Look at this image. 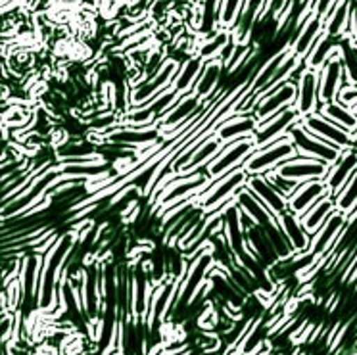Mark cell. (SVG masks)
Wrapping results in <instances>:
<instances>
[{
  "label": "cell",
  "instance_id": "1",
  "mask_svg": "<svg viewBox=\"0 0 357 355\" xmlns=\"http://www.w3.org/2000/svg\"><path fill=\"white\" fill-rule=\"evenodd\" d=\"M296 156H298V150H296L292 139L287 135V137H280L279 140H275L267 146L257 148L256 152L244 162L242 167L248 171V175H265V173L275 171Z\"/></svg>",
  "mask_w": 357,
  "mask_h": 355
},
{
  "label": "cell",
  "instance_id": "2",
  "mask_svg": "<svg viewBox=\"0 0 357 355\" xmlns=\"http://www.w3.org/2000/svg\"><path fill=\"white\" fill-rule=\"evenodd\" d=\"M288 137L294 142L296 150H298V156L313 158V160L325 162L328 163V165H334V163L338 162V158H340L342 152H344L340 148L328 144V142H325L323 139H319L317 135H313L311 131H307L300 121L290 127Z\"/></svg>",
  "mask_w": 357,
  "mask_h": 355
},
{
  "label": "cell",
  "instance_id": "3",
  "mask_svg": "<svg viewBox=\"0 0 357 355\" xmlns=\"http://www.w3.org/2000/svg\"><path fill=\"white\" fill-rule=\"evenodd\" d=\"M348 227V216H346L344 211H340V209H336L333 216L326 219V223L311 236V254L317 255L319 259H321V257H326V259H328V257L333 255L334 250L338 248L342 239L346 236Z\"/></svg>",
  "mask_w": 357,
  "mask_h": 355
},
{
  "label": "cell",
  "instance_id": "4",
  "mask_svg": "<svg viewBox=\"0 0 357 355\" xmlns=\"http://www.w3.org/2000/svg\"><path fill=\"white\" fill-rule=\"evenodd\" d=\"M256 150L257 144L256 140H254V135H252V137H246V139L229 142V144H225V148L219 152L218 158L206 165V171H208V175L211 177V181L218 177H223L229 171H233L236 169V167L244 165V162H246Z\"/></svg>",
  "mask_w": 357,
  "mask_h": 355
},
{
  "label": "cell",
  "instance_id": "5",
  "mask_svg": "<svg viewBox=\"0 0 357 355\" xmlns=\"http://www.w3.org/2000/svg\"><path fill=\"white\" fill-rule=\"evenodd\" d=\"M181 63L175 62L173 58H165L163 66L158 70L155 75L146 79L144 83L132 86L131 89V108H139L144 106L146 102L154 100L158 94H162L163 91H167L173 81L177 77V71Z\"/></svg>",
  "mask_w": 357,
  "mask_h": 355
},
{
  "label": "cell",
  "instance_id": "6",
  "mask_svg": "<svg viewBox=\"0 0 357 355\" xmlns=\"http://www.w3.org/2000/svg\"><path fill=\"white\" fill-rule=\"evenodd\" d=\"M296 100H298V79H290L287 83L277 86L273 93L265 94L257 100L254 116L259 119V125H261L269 121L271 117L279 116L280 112L294 108Z\"/></svg>",
  "mask_w": 357,
  "mask_h": 355
},
{
  "label": "cell",
  "instance_id": "7",
  "mask_svg": "<svg viewBox=\"0 0 357 355\" xmlns=\"http://www.w3.org/2000/svg\"><path fill=\"white\" fill-rule=\"evenodd\" d=\"M300 123L311 131L313 135H317L319 139H323L328 144L340 148V150H348V148L356 146V137L348 133L346 129H342L336 123H333L331 119H326L321 112H313L310 116H303L300 119Z\"/></svg>",
  "mask_w": 357,
  "mask_h": 355
},
{
  "label": "cell",
  "instance_id": "8",
  "mask_svg": "<svg viewBox=\"0 0 357 355\" xmlns=\"http://www.w3.org/2000/svg\"><path fill=\"white\" fill-rule=\"evenodd\" d=\"M160 140H163L160 127H127L121 125L112 133L106 135V142L119 144L127 150H144L148 146H154Z\"/></svg>",
  "mask_w": 357,
  "mask_h": 355
},
{
  "label": "cell",
  "instance_id": "9",
  "mask_svg": "<svg viewBox=\"0 0 357 355\" xmlns=\"http://www.w3.org/2000/svg\"><path fill=\"white\" fill-rule=\"evenodd\" d=\"M346 85L348 83H346L344 63H342L340 52H338L319 70V100H321V104L336 100L342 86Z\"/></svg>",
  "mask_w": 357,
  "mask_h": 355
},
{
  "label": "cell",
  "instance_id": "10",
  "mask_svg": "<svg viewBox=\"0 0 357 355\" xmlns=\"http://www.w3.org/2000/svg\"><path fill=\"white\" fill-rule=\"evenodd\" d=\"M328 194H331V188L325 179H311V181L300 183L296 192L288 198V209L294 211L298 217H302L307 213V209L313 208L321 198H325Z\"/></svg>",
  "mask_w": 357,
  "mask_h": 355
},
{
  "label": "cell",
  "instance_id": "11",
  "mask_svg": "<svg viewBox=\"0 0 357 355\" xmlns=\"http://www.w3.org/2000/svg\"><path fill=\"white\" fill-rule=\"evenodd\" d=\"M282 177L292 179L296 183H305L311 179H326L331 165L325 162H319L313 158H305V156H296L292 160L284 162L280 167H277Z\"/></svg>",
  "mask_w": 357,
  "mask_h": 355
},
{
  "label": "cell",
  "instance_id": "12",
  "mask_svg": "<svg viewBox=\"0 0 357 355\" xmlns=\"http://www.w3.org/2000/svg\"><path fill=\"white\" fill-rule=\"evenodd\" d=\"M302 119L300 116V112L296 108H288L284 112H280L279 116L271 117L269 121H265V123L259 125V129L254 135V140H256L257 148L267 146V144H271L275 140H279L280 137H287L288 131H290V127L296 125L298 121Z\"/></svg>",
  "mask_w": 357,
  "mask_h": 355
},
{
  "label": "cell",
  "instance_id": "13",
  "mask_svg": "<svg viewBox=\"0 0 357 355\" xmlns=\"http://www.w3.org/2000/svg\"><path fill=\"white\" fill-rule=\"evenodd\" d=\"M319 71L311 68H303L298 73V100L294 108L300 112V116H310L313 112H319Z\"/></svg>",
  "mask_w": 357,
  "mask_h": 355
},
{
  "label": "cell",
  "instance_id": "14",
  "mask_svg": "<svg viewBox=\"0 0 357 355\" xmlns=\"http://www.w3.org/2000/svg\"><path fill=\"white\" fill-rule=\"evenodd\" d=\"M325 33V17L319 16L317 12L313 10L311 16L303 22V25L296 33L294 40L290 43V48L292 52L298 54L300 58H307V54L311 52V48L317 45V40L321 39V35Z\"/></svg>",
  "mask_w": 357,
  "mask_h": 355
},
{
  "label": "cell",
  "instance_id": "15",
  "mask_svg": "<svg viewBox=\"0 0 357 355\" xmlns=\"http://www.w3.org/2000/svg\"><path fill=\"white\" fill-rule=\"evenodd\" d=\"M257 129H259V119L254 114H234V116H231L227 121L221 123L215 137L221 142L229 144V142H234V140L256 135Z\"/></svg>",
  "mask_w": 357,
  "mask_h": 355
},
{
  "label": "cell",
  "instance_id": "16",
  "mask_svg": "<svg viewBox=\"0 0 357 355\" xmlns=\"http://www.w3.org/2000/svg\"><path fill=\"white\" fill-rule=\"evenodd\" d=\"M357 171V148H348L344 150L342 156L338 158V162L331 165V171L326 175V185L331 188V194L336 196L340 192L344 185L348 183L349 179L354 177V173Z\"/></svg>",
  "mask_w": 357,
  "mask_h": 355
},
{
  "label": "cell",
  "instance_id": "17",
  "mask_svg": "<svg viewBox=\"0 0 357 355\" xmlns=\"http://www.w3.org/2000/svg\"><path fill=\"white\" fill-rule=\"evenodd\" d=\"M256 194L259 200L264 202L267 208L271 209V213L275 217H279L280 213H284L288 209V200L282 194L269 183V179L265 175H250L248 185H246Z\"/></svg>",
  "mask_w": 357,
  "mask_h": 355
},
{
  "label": "cell",
  "instance_id": "18",
  "mask_svg": "<svg viewBox=\"0 0 357 355\" xmlns=\"http://www.w3.org/2000/svg\"><path fill=\"white\" fill-rule=\"evenodd\" d=\"M225 148V142H221L218 137L204 140L200 146L196 148L195 152L190 154L187 162L178 167L177 175H187V173H195V171H202L208 163H211L219 156V152Z\"/></svg>",
  "mask_w": 357,
  "mask_h": 355
},
{
  "label": "cell",
  "instance_id": "19",
  "mask_svg": "<svg viewBox=\"0 0 357 355\" xmlns=\"http://www.w3.org/2000/svg\"><path fill=\"white\" fill-rule=\"evenodd\" d=\"M277 221H279L280 229L287 234V239L290 240V244H292L296 252H310L311 234L305 231L302 219L296 216L294 211L287 209L284 213H280L277 217Z\"/></svg>",
  "mask_w": 357,
  "mask_h": 355
},
{
  "label": "cell",
  "instance_id": "20",
  "mask_svg": "<svg viewBox=\"0 0 357 355\" xmlns=\"http://www.w3.org/2000/svg\"><path fill=\"white\" fill-rule=\"evenodd\" d=\"M223 73H225V66L221 60H211V62H206L204 66L202 73H200V77L196 81L195 91L202 100H210L215 96V91H221V79H223Z\"/></svg>",
  "mask_w": 357,
  "mask_h": 355
},
{
  "label": "cell",
  "instance_id": "21",
  "mask_svg": "<svg viewBox=\"0 0 357 355\" xmlns=\"http://www.w3.org/2000/svg\"><path fill=\"white\" fill-rule=\"evenodd\" d=\"M233 40V31L219 27L218 31L211 35H206L198 45H196V56H200L204 62H211V60H219L223 50L229 47V43Z\"/></svg>",
  "mask_w": 357,
  "mask_h": 355
},
{
  "label": "cell",
  "instance_id": "22",
  "mask_svg": "<svg viewBox=\"0 0 357 355\" xmlns=\"http://www.w3.org/2000/svg\"><path fill=\"white\" fill-rule=\"evenodd\" d=\"M238 206H241L242 211H246L254 223L261 225V227H267V225L277 223V217L273 216L271 209L265 206L264 202L257 198L256 194L250 190L248 186H244L242 190H238Z\"/></svg>",
  "mask_w": 357,
  "mask_h": 355
},
{
  "label": "cell",
  "instance_id": "23",
  "mask_svg": "<svg viewBox=\"0 0 357 355\" xmlns=\"http://www.w3.org/2000/svg\"><path fill=\"white\" fill-rule=\"evenodd\" d=\"M319 112H321L326 119H331L333 123H336L338 127H342V129H346V131L351 133V135H356L357 133V112L354 108L346 106V104L338 100V98L333 102L321 104Z\"/></svg>",
  "mask_w": 357,
  "mask_h": 355
},
{
  "label": "cell",
  "instance_id": "24",
  "mask_svg": "<svg viewBox=\"0 0 357 355\" xmlns=\"http://www.w3.org/2000/svg\"><path fill=\"white\" fill-rule=\"evenodd\" d=\"M204 62L200 56H190L187 62H183L178 66V71H177V77L173 81V89L177 91L178 94H188L195 91V85L198 77H200V73H202Z\"/></svg>",
  "mask_w": 357,
  "mask_h": 355
},
{
  "label": "cell",
  "instance_id": "25",
  "mask_svg": "<svg viewBox=\"0 0 357 355\" xmlns=\"http://www.w3.org/2000/svg\"><path fill=\"white\" fill-rule=\"evenodd\" d=\"M334 211H336V202H334V196L328 194L325 198H321L313 208L307 209V213L300 217V219H302L305 231L313 236L326 223V219L333 216Z\"/></svg>",
  "mask_w": 357,
  "mask_h": 355
},
{
  "label": "cell",
  "instance_id": "26",
  "mask_svg": "<svg viewBox=\"0 0 357 355\" xmlns=\"http://www.w3.org/2000/svg\"><path fill=\"white\" fill-rule=\"evenodd\" d=\"M340 58L344 63L346 83L357 85V43L351 37H344L340 47Z\"/></svg>",
  "mask_w": 357,
  "mask_h": 355
},
{
  "label": "cell",
  "instance_id": "27",
  "mask_svg": "<svg viewBox=\"0 0 357 355\" xmlns=\"http://www.w3.org/2000/svg\"><path fill=\"white\" fill-rule=\"evenodd\" d=\"M334 202H336V209L344 211L349 219V216L357 209V171L354 173V177L344 185L340 192L334 196Z\"/></svg>",
  "mask_w": 357,
  "mask_h": 355
},
{
  "label": "cell",
  "instance_id": "28",
  "mask_svg": "<svg viewBox=\"0 0 357 355\" xmlns=\"http://www.w3.org/2000/svg\"><path fill=\"white\" fill-rule=\"evenodd\" d=\"M244 2H246V0H221L219 25L233 31V27L236 25V22H238V17H241L242 14Z\"/></svg>",
  "mask_w": 357,
  "mask_h": 355
},
{
  "label": "cell",
  "instance_id": "29",
  "mask_svg": "<svg viewBox=\"0 0 357 355\" xmlns=\"http://www.w3.org/2000/svg\"><path fill=\"white\" fill-rule=\"evenodd\" d=\"M265 177L269 179V183H271V185L275 186V188H277V190H279V192L282 194L287 200L296 192V188L300 186V183H296V181H292V179L282 177V175H280L277 169L265 173Z\"/></svg>",
  "mask_w": 357,
  "mask_h": 355
}]
</instances>
